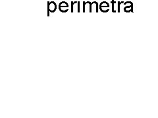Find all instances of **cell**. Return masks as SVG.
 Returning a JSON list of instances; mask_svg holds the SVG:
<instances>
[{
    "label": "cell",
    "instance_id": "obj_4",
    "mask_svg": "<svg viewBox=\"0 0 158 118\" xmlns=\"http://www.w3.org/2000/svg\"><path fill=\"white\" fill-rule=\"evenodd\" d=\"M77 3V2H71V13H73V4Z\"/></svg>",
    "mask_w": 158,
    "mask_h": 118
},
{
    "label": "cell",
    "instance_id": "obj_5",
    "mask_svg": "<svg viewBox=\"0 0 158 118\" xmlns=\"http://www.w3.org/2000/svg\"><path fill=\"white\" fill-rule=\"evenodd\" d=\"M78 3V12H80V2H77Z\"/></svg>",
    "mask_w": 158,
    "mask_h": 118
},
{
    "label": "cell",
    "instance_id": "obj_2",
    "mask_svg": "<svg viewBox=\"0 0 158 118\" xmlns=\"http://www.w3.org/2000/svg\"><path fill=\"white\" fill-rule=\"evenodd\" d=\"M66 7L67 9L69 7V4L66 2H61L59 5V9H61L62 8Z\"/></svg>",
    "mask_w": 158,
    "mask_h": 118
},
{
    "label": "cell",
    "instance_id": "obj_3",
    "mask_svg": "<svg viewBox=\"0 0 158 118\" xmlns=\"http://www.w3.org/2000/svg\"><path fill=\"white\" fill-rule=\"evenodd\" d=\"M109 7H110V5L108 4L107 2H103L100 3V9H103L104 7H107V8H109Z\"/></svg>",
    "mask_w": 158,
    "mask_h": 118
},
{
    "label": "cell",
    "instance_id": "obj_1",
    "mask_svg": "<svg viewBox=\"0 0 158 118\" xmlns=\"http://www.w3.org/2000/svg\"><path fill=\"white\" fill-rule=\"evenodd\" d=\"M48 11L51 13H54L57 9V5L54 2H48Z\"/></svg>",
    "mask_w": 158,
    "mask_h": 118
}]
</instances>
